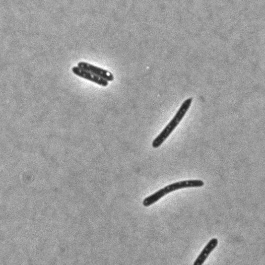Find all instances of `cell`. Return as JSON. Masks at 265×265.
I'll return each instance as SVG.
<instances>
[{
  "label": "cell",
  "mask_w": 265,
  "mask_h": 265,
  "mask_svg": "<svg viewBox=\"0 0 265 265\" xmlns=\"http://www.w3.org/2000/svg\"><path fill=\"white\" fill-rule=\"evenodd\" d=\"M72 72L76 76L90 81L102 87H107L109 85V82L93 74L83 70L78 66L73 67Z\"/></svg>",
  "instance_id": "cell-4"
},
{
  "label": "cell",
  "mask_w": 265,
  "mask_h": 265,
  "mask_svg": "<svg viewBox=\"0 0 265 265\" xmlns=\"http://www.w3.org/2000/svg\"><path fill=\"white\" fill-rule=\"evenodd\" d=\"M204 185V182L201 180H188L173 183L150 195L144 200L143 204L145 207H148L173 191L183 188L201 187Z\"/></svg>",
  "instance_id": "cell-1"
},
{
  "label": "cell",
  "mask_w": 265,
  "mask_h": 265,
  "mask_svg": "<svg viewBox=\"0 0 265 265\" xmlns=\"http://www.w3.org/2000/svg\"><path fill=\"white\" fill-rule=\"evenodd\" d=\"M218 244V240L217 238L212 239L202 251L196 260L194 261L193 264H203L207 258L209 257L212 252L217 246Z\"/></svg>",
  "instance_id": "cell-5"
},
{
  "label": "cell",
  "mask_w": 265,
  "mask_h": 265,
  "mask_svg": "<svg viewBox=\"0 0 265 265\" xmlns=\"http://www.w3.org/2000/svg\"><path fill=\"white\" fill-rule=\"evenodd\" d=\"M78 67L80 69H83V70L85 71L93 74L107 80L108 82H112V81L114 80V77L113 74L110 72L106 70V69L99 68L84 61L79 62L78 63Z\"/></svg>",
  "instance_id": "cell-3"
},
{
  "label": "cell",
  "mask_w": 265,
  "mask_h": 265,
  "mask_svg": "<svg viewBox=\"0 0 265 265\" xmlns=\"http://www.w3.org/2000/svg\"><path fill=\"white\" fill-rule=\"evenodd\" d=\"M192 102V98H189L182 103L174 117L172 119L165 129L153 141L152 144L153 148H158L162 145L171 134L175 130L189 109Z\"/></svg>",
  "instance_id": "cell-2"
}]
</instances>
